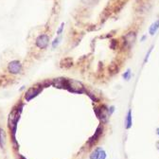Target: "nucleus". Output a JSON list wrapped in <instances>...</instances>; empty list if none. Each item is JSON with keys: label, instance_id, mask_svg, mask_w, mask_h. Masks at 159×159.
Segmentation results:
<instances>
[{"label": "nucleus", "instance_id": "20e7f679", "mask_svg": "<svg viewBox=\"0 0 159 159\" xmlns=\"http://www.w3.org/2000/svg\"><path fill=\"white\" fill-rule=\"evenodd\" d=\"M95 113H96V115H97L99 119H101L102 122H105V121H107V118H108L107 117H108L109 112H108V109H107L105 106L96 107Z\"/></svg>", "mask_w": 159, "mask_h": 159}, {"label": "nucleus", "instance_id": "f257e3e1", "mask_svg": "<svg viewBox=\"0 0 159 159\" xmlns=\"http://www.w3.org/2000/svg\"><path fill=\"white\" fill-rule=\"evenodd\" d=\"M64 88H67L69 91L74 92V93H84V92H85V89H84V86L83 85V83L75 80L65 79Z\"/></svg>", "mask_w": 159, "mask_h": 159}, {"label": "nucleus", "instance_id": "2eb2a0df", "mask_svg": "<svg viewBox=\"0 0 159 159\" xmlns=\"http://www.w3.org/2000/svg\"><path fill=\"white\" fill-rule=\"evenodd\" d=\"M60 41H61V37H57V38L54 39V41L52 42V47L53 49H56L59 44H60Z\"/></svg>", "mask_w": 159, "mask_h": 159}, {"label": "nucleus", "instance_id": "f8f14e48", "mask_svg": "<svg viewBox=\"0 0 159 159\" xmlns=\"http://www.w3.org/2000/svg\"><path fill=\"white\" fill-rule=\"evenodd\" d=\"M82 2L86 6H93L99 2V0H82Z\"/></svg>", "mask_w": 159, "mask_h": 159}, {"label": "nucleus", "instance_id": "423d86ee", "mask_svg": "<svg viewBox=\"0 0 159 159\" xmlns=\"http://www.w3.org/2000/svg\"><path fill=\"white\" fill-rule=\"evenodd\" d=\"M136 39V34L135 31H130L128 32L126 35L124 36V42H125V45L127 46H132L133 44L135 43Z\"/></svg>", "mask_w": 159, "mask_h": 159}, {"label": "nucleus", "instance_id": "ddd939ff", "mask_svg": "<svg viewBox=\"0 0 159 159\" xmlns=\"http://www.w3.org/2000/svg\"><path fill=\"white\" fill-rule=\"evenodd\" d=\"M5 142V134H4V131L0 128V147H3V144Z\"/></svg>", "mask_w": 159, "mask_h": 159}, {"label": "nucleus", "instance_id": "4468645a", "mask_svg": "<svg viewBox=\"0 0 159 159\" xmlns=\"http://www.w3.org/2000/svg\"><path fill=\"white\" fill-rule=\"evenodd\" d=\"M131 76H132V72H131V69H127L126 70V72H125L123 74V78H124V80H126V81H129L131 79Z\"/></svg>", "mask_w": 159, "mask_h": 159}, {"label": "nucleus", "instance_id": "1a4fd4ad", "mask_svg": "<svg viewBox=\"0 0 159 159\" xmlns=\"http://www.w3.org/2000/svg\"><path fill=\"white\" fill-rule=\"evenodd\" d=\"M125 125H126V129H130L133 125V117H132V111L129 110L128 114L126 116V118H125Z\"/></svg>", "mask_w": 159, "mask_h": 159}, {"label": "nucleus", "instance_id": "b1692460", "mask_svg": "<svg viewBox=\"0 0 159 159\" xmlns=\"http://www.w3.org/2000/svg\"><path fill=\"white\" fill-rule=\"evenodd\" d=\"M20 159H26L25 157H23V156H22V155H20Z\"/></svg>", "mask_w": 159, "mask_h": 159}, {"label": "nucleus", "instance_id": "dca6fc26", "mask_svg": "<svg viewBox=\"0 0 159 159\" xmlns=\"http://www.w3.org/2000/svg\"><path fill=\"white\" fill-rule=\"evenodd\" d=\"M153 46H151V47H150V49H149V51L147 52L146 57H145V59H144V64H146V62H147L148 59H149V57H150V54L151 53V51H153Z\"/></svg>", "mask_w": 159, "mask_h": 159}, {"label": "nucleus", "instance_id": "9b49d317", "mask_svg": "<svg viewBox=\"0 0 159 159\" xmlns=\"http://www.w3.org/2000/svg\"><path fill=\"white\" fill-rule=\"evenodd\" d=\"M101 148H97L93 153H91L90 155V159H98L99 158V153H101Z\"/></svg>", "mask_w": 159, "mask_h": 159}, {"label": "nucleus", "instance_id": "9d476101", "mask_svg": "<svg viewBox=\"0 0 159 159\" xmlns=\"http://www.w3.org/2000/svg\"><path fill=\"white\" fill-rule=\"evenodd\" d=\"M73 65V61L71 58H65V59H62V62H61V65L62 67H70Z\"/></svg>", "mask_w": 159, "mask_h": 159}, {"label": "nucleus", "instance_id": "aec40b11", "mask_svg": "<svg viewBox=\"0 0 159 159\" xmlns=\"http://www.w3.org/2000/svg\"><path fill=\"white\" fill-rule=\"evenodd\" d=\"M114 111H115V107L114 106H111L110 108L108 109V112H109V115H112L114 113Z\"/></svg>", "mask_w": 159, "mask_h": 159}, {"label": "nucleus", "instance_id": "f3484780", "mask_svg": "<svg viewBox=\"0 0 159 159\" xmlns=\"http://www.w3.org/2000/svg\"><path fill=\"white\" fill-rule=\"evenodd\" d=\"M117 45V40H112V41H111V43H110V47L112 49H116V46Z\"/></svg>", "mask_w": 159, "mask_h": 159}, {"label": "nucleus", "instance_id": "6ab92c4d", "mask_svg": "<svg viewBox=\"0 0 159 159\" xmlns=\"http://www.w3.org/2000/svg\"><path fill=\"white\" fill-rule=\"evenodd\" d=\"M106 158V153L104 151H101V153H99V158L98 159H105Z\"/></svg>", "mask_w": 159, "mask_h": 159}, {"label": "nucleus", "instance_id": "6e6552de", "mask_svg": "<svg viewBox=\"0 0 159 159\" xmlns=\"http://www.w3.org/2000/svg\"><path fill=\"white\" fill-rule=\"evenodd\" d=\"M158 29H159V19L156 20L155 22H153V23L151 25V27L149 28V33L151 36H153L157 32Z\"/></svg>", "mask_w": 159, "mask_h": 159}, {"label": "nucleus", "instance_id": "7ed1b4c3", "mask_svg": "<svg viewBox=\"0 0 159 159\" xmlns=\"http://www.w3.org/2000/svg\"><path fill=\"white\" fill-rule=\"evenodd\" d=\"M8 71L10 74H12V75H16V74L21 73L22 71L21 62L18 60H13L12 62H10L8 65Z\"/></svg>", "mask_w": 159, "mask_h": 159}, {"label": "nucleus", "instance_id": "0eeeda50", "mask_svg": "<svg viewBox=\"0 0 159 159\" xmlns=\"http://www.w3.org/2000/svg\"><path fill=\"white\" fill-rule=\"evenodd\" d=\"M40 91H41V89H37L36 87H31V89L28 91L27 95H26V99H27V101L31 99L33 97H35L36 95H38Z\"/></svg>", "mask_w": 159, "mask_h": 159}, {"label": "nucleus", "instance_id": "39448f33", "mask_svg": "<svg viewBox=\"0 0 159 159\" xmlns=\"http://www.w3.org/2000/svg\"><path fill=\"white\" fill-rule=\"evenodd\" d=\"M102 132H103V127L101 126H99L98 127V129H97V131H96V133H95V135L92 136V137H90V139H89V141H88V143H89V145H94L95 143H97L98 141H99V137L101 136V135H102Z\"/></svg>", "mask_w": 159, "mask_h": 159}, {"label": "nucleus", "instance_id": "5701e85b", "mask_svg": "<svg viewBox=\"0 0 159 159\" xmlns=\"http://www.w3.org/2000/svg\"><path fill=\"white\" fill-rule=\"evenodd\" d=\"M156 134H157V135H159V128H158L157 130H156Z\"/></svg>", "mask_w": 159, "mask_h": 159}, {"label": "nucleus", "instance_id": "a211bd4d", "mask_svg": "<svg viewBox=\"0 0 159 159\" xmlns=\"http://www.w3.org/2000/svg\"><path fill=\"white\" fill-rule=\"evenodd\" d=\"M64 28H65V23H62L61 26H60V28H59L58 31H57V34L58 35H61L62 34V31H64Z\"/></svg>", "mask_w": 159, "mask_h": 159}, {"label": "nucleus", "instance_id": "412c9836", "mask_svg": "<svg viewBox=\"0 0 159 159\" xmlns=\"http://www.w3.org/2000/svg\"><path fill=\"white\" fill-rule=\"evenodd\" d=\"M156 148H157V150L159 151V141L156 142Z\"/></svg>", "mask_w": 159, "mask_h": 159}, {"label": "nucleus", "instance_id": "4be33fe9", "mask_svg": "<svg viewBox=\"0 0 159 159\" xmlns=\"http://www.w3.org/2000/svg\"><path fill=\"white\" fill-rule=\"evenodd\" d=\"M145 39H146V35H144V36L142 37V38H141V41H144Z\"/></svg>", "mask_w": 159, "mask_h": 159}, {"label": "nucleus", "instance_id": "f03ea898", "mask_svg": "<svg viewBox=\"0 0 159 159\" xmlns=\"http://www.w3.org/2000/svg\"><path fill=\"white\" fill-rule=\"evenodd\" d=\"M49 36L47 34H40L35 40V45L40 49H45L49 46Z\"/></svg>", "mask_w": 159, "mask_h": 159}]
</instances>
